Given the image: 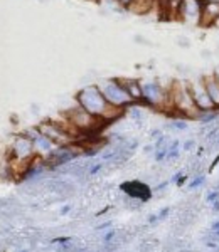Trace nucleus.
Instances as JSON below:
<instances>
[{
  "instance_id": "nucleus-2",
  "label": "nucleus",
  "mask_w": 219,
  "mask_h": 252,
  "mask_svg": "<svg viewBox=\"0 0 219 252\" xmlns=\"http://www.w3.org/2000/svg\"><path fill=\"white\" fill-rule=\"evenodd\" d=\"M66 121L70 123L73 128L76 129V131L79 133H84L88 138L95 136L96 131H100L101 128H105V125H107V121L103 120V118H98L95 115H91L90 111H86L84 108H81L79 104L76 108L70 109V111L66 113Z\"/></svg>"
},
{
  "instance_id": "nucleus-15",
  "label": "nucleus",
  "mask_w": 219,
  "mask_h": 252,
  "mask_svg": "<svg viewBox=\"0 0 219 252\" xmlns=\"http://www.w3.org/2000/svg\"><path fill=\"white\" fill-rule=\"evenodd\" d=\"M187 121L182 120V118H176V120H172V123H170V128L177 129V131H185L187 129Z\"/></svg>"
},
{
  "instance_id": "nucleus-19",
  "label": "nucleus",
  "mask_w": 219,
  "mask_h": 252,
  "mask_svg": "<svg viewBox=\"0 0 219 252\" xmlns=\"http://www.w3.org/2000/svg\"><path fill=\"white\" fill-rule=\"evenodd\" d=\"M211 232L219 235V220H216V222L213 223V225H211Z\"/></svg>"
},
{
  "instance_id": "nucleus-7",
  "label": "nucleus",
  "mask_w": 219,
  "mask_h": 252,
  "mask_svg": "<svg viewBox=\"0 0 219 252\" xmlns=\"http://www.w3.org/2000/svg\"><path fill=\"white\" fill-rule=\"evenodd\" d=\"M201 10H202V0H182L177 19L187 24H199Z\"/></svg>"
},
{
  "instance_id": "nucleus-11",
  "label": "nucleus",
  "mask_w": 219,
  "mask_h": 252,
  "mask_svg": "<svg viewBox=\"0 0 219 252\" xmlns=\"http://www.w3.org/2000/svg\"><path fill=\"white\" fill-rule=\"evenodd\" d=\"M127 9L135 14H148L152 9H157V0H132Z\"/></svg>"
},
{
  "instance_id": "nucleus-24",
  "label": "nucleus",
  "mask_w": 219,
  "mask_h": 252,
  "mask_svg": "<svg viewBox=\"0 0 219 252\" xmlns=\"http://www.w3.org/2000/svg\"><path fill=\"white\" fill-rule=\"evenodd\" d=\"M211 205H213V210H214V212H219V198H218L216 202H213Z\"/></svg>"
},
{
  "instance_id": "nucleus-5",
  "label": "nucleus",
  "mask_w": 219,
  "mask_h": 252,
  "mask_svg": "<svg viewBox=\"0 0 219 252\" xmlns=\"http://www.w3.org/2000/svg\"><path fill=\"white\" fill-rule=\"evenodd\" d=\"M142 89H144V97H142V99H144L145 103H148L150 106L160 108V109L172 108L169 91H165V89L159 86L157 83H147L142 86Z\"/></svg>"
},
{
  "instance_id": "nucleus-13",
  "label": "nucleus",
  "mask_w": 219,
  "mask_h": 252,
  "mask_svg": "<svg viewBox=\"0 0 219 252\" xmlns=\"http://www.w3.org/2000/svg\"><path fill=\"white\" fill-rule=\"evenodd\" d=\"M216 118H219V109L214 108V109H206V111H199L196 120L201 121V123H213Z\"/></svg>"
},
{
  "instance_id": "nucleus-16",
  "label": "nucleus",
  "mask_w": 219,
  "mask_h": 252,
  "mask_svg": "<svg viewBox=\"0 0 219 252\" xmlns=\"http://www.w3.org/2000/svg\"><path fill=\"white\" fill-rule=\"evenodd\" d=\"M169 212H170V209H162L160 212L157 214V215H150V217H148V222H150V223L159 222V220H162V219H164V217H167Z\"/></svg>"
},
{
  "instance_id": "nucleus-4",
  "label": "nucleus",
  "mask_w": 219,
  "mask_h": 252,
  "mask_svg": "<svg viewBox=\"0 0 219 252\" xmlns=\"http://www.w3.org/2000/svg\"><path fill=\"white\" fill-rule=\"evenodd\" d=\"M101 93H103V96L107 97V101L110 104H115V106H127V104H132L133 97L130 96V93L121 86V83L118 79H108L105 81V83H101L100 86Z\"/></svg>"
},
{
  "instance_id": "nucleus-27",
  "label": "nucleus",
  "mask_w": 219,
  "mask_h": 252,
  "mask_svg": "<svg viewBox=\"0 0 219 252\" xmlns=\"http://www.w3.org/2000/svg\"><path fill=\"white\" fill-rule=\"evenodd\" d=\"M216 190H219V184H218V189H216Z\"/></svg>"
},
{
  "instance_id": "nucleus-12",
  "label": "nucleus",
  "mask_w": 219,
  "mask_h": 252,
  "mask_svg": "<svg viewBox=\"0 0 219 252\" xmlns=\"http://www.w3.org/2000/svg\"><path fill=\"white\" fill-rule=\"evenodd\" d=\"M118 81L121 83V86L127 89V91L130 93V96H132L135 101L144 97V89H142V84L137 79H118Z\"/></svg>"
},
{
  "instance_id": "nucleus-21",
  "label": "nucleus",
  "mask_w": 219,
  "mask_h": 252,
  "mask_svg": "<svg viewBox=\"0 0 219 252\" xmlns=\"http://www.w3.org/2000/svg\"><path fill=\"white\" fill-rule=\"evenodd\" d=\"M190 148H194V141H192V140H187V141L184 143V150H185V152H189Z\"/></svg>"
},
{
  "instance_id": "nucleus-26",
  "label": "nucleus",
  "mask_w": 219,
  "mask_h": 252,
  "mask_svg": "<svg viewBox=\"0 0 219 252\" xmlns=\"http://www.w3.org/2000/svg\"><path fill=\"white\" fill-rule=\"evenodd\" d=\"M214 27H218V29H219V17L216 19V22H214Z\"/></svg>"
},
{
  "instance_id": "nucleus-1",
  "label": "nucleus",
  "mask_w": 219,
  "mask_h": 252,
  "mask_svg": "<svg viewBox=\"0 0 219 252\" xmlns=\"http://www.w3.org/2000/svg\"><path fill=\"white\" fill-rule=\"evenodd\" d=\"M76 99H78V104L81 108L90 111L91 115L103 118L107 123L121 115V108L115 106V104H110L98 86H88L81 89L78 96H76Z\"/></svg>"
},
{
  "instance_id": "nucleus-22",
  "label": "nucleus",
  "mask_w": 219,
  "mask_h": 252,
  "mask_svg": "<svg viewBox=\"0 0 219 252\" xmlns=\"http://www.w3.org/2000/svg\"><path fill=\"white\" fill-rule=\"evenodd\" d=\"M113 237H115V230H110V232L105 235V241L110 242V241H113Z\"/></svg>"
},
{
  "instance_id": "nucleus-3",
  "label": "nucleus",
  "mask_w": 219,
  "mask_h": 252,
  "mask_svg": "<svg viewBox=\"0 0 219 252\" xmlns=\"http://www.w3.org/2000/svg\"><path fill=\"white\" fill-rule=\"evenodd\" d=\"M169 94H170V103H172L174 111L179 113L182 116L194 118L196 120L199 109H197L196 103H194L187 83H174Z\"/></svg>"
},
{
  "instance_id": "nucleus-9",
  "label": "nucleus",
  "mask_w": 219,
  "mask_h": 252,
  "mask_svg": "<svg viewBox=\"0 0 219 252\" xmlns=\"http://www.w3.org/2000/svg\"><path fill=\"white\" fill-rule=\"evenodd\" d=\"M218 17H219V0H202L199 26H204V27L214 26Z\"/></svg>"
},
{
  "instance_id": "nucleus-25",
  "label": "nucleus",
  "mask_w": 219,
  "mask_h": 252,
  "mask_svg": "<svg viewBox=\"0 0 219 252\" xmlns=\"http://www.w3.org/2000/svg\"><path fill=\"white\" fill-rule=\"evenodd\" d=\"M214 76H216V79L219 81V67L216 69V71H214Z\"/></svg>"
},
{
  "instance_id": "nucleus-23",
  "label": "nucleus",
  "mask_w": 219,
  "mask_h": 252,
  "mask_svg": "<svg viewBox=\"0 0 219 252\" xmlns=\"http://www.w3.org/2000/svg\"><path fill=\"white\" fill-rule=\"evenodd\" d=\"M116 2H118L121 7H128L130 3H132V0H116Z\"/></svg>"
},
{
  "instance_id": "nucleus-10",
  "label": "nucleus",
  "mask_w": 219,
  "mask_h": 252,
  "mask_svg": "<svg viewBox=\"0 0 219 252\" xmlns=\"http://www.w3.org/2000/svg\"><path fill=\"white\" fill-rule=\"evenodd\" d=\"M204 81V86H206V91L209 93L211 99H213L214 106L219 109V81L216 79V76L211 74V76H206V78H202Z\"/></svg>"
},
{
  "instance_id": "nucleus-18",
  "label": "nucleus",
  "mask_w": 219,
  "mask_h": 252,
  "mask_svg": "<svg viewBox=\"0 0 219 252\" xmlns=\"http://www.w3.org/2000/svg\"><path fill=\"white\" fill-rule=\"evenodd\" d=\"M218 198H219V190H213V192H209L206 195V202H208V204H213V202H216Z\"/></svg>"
},
{
  "instance_id": "nucleus-20",
  "label": "nucleus",
  "mask_w": 219,
  "mask_h": 252,
  "mask_svg": "<svg viewBox=\"0 0 219 252\" xmlns=\"http://www.w3.org/2000/svg\"><path fill=\"white\" fill-rule=\"evenodd\" d=\"M101 166H103V165H101V163H96V165H93V166H91V170H90V173H91V175H96V173H98L100 170H101Z\"/></svg>"
},
{
  "instance_id": "nucleus-6",
  "label": "nucleus",
  "mask_w": 219,
  "mask_h": 252,
  "mask_svg": "<svg viewBox=\"0 0 219 252\" xmlns=\"http://www.w3.org/2000/svg\"><path fill=\"white\" fill-rule=\"evenodd\" d=\"M189 88H190V94H192V99L196 103V106L199 111H206V109H214L213 99H211L209 93L206 91V86H204V81L197 79L194 83H189Z\"/></svg>"
},
{
  "instance_id": "nucleus-14",
  "label": "nucleus",
  "mask_w": 219,
  "mask_h": 252,
  "mask_svg": "<svg viewBox=\"0 0 219 252\" xmlns=\"http://www.w3.org/2000/svg\"><path fill=\"white\" fill-rule=\"evenodd\" d=\"M179 152H181V143L179 141H172L169 145V152H167V158L169 160H176L179 157Z\"/></svg>"
},
{
  "instance_id": "nucleus-17",
  "label": "nucleus",
  "mask_w": 219,
  "mask_h": 252,
  "mask_svg": "<svg viewBox=\"0 0 219 252\" xmlns=\"http://www.w3.org/2000/svg\"><path fill=\"white\" fill-rule=\"evenodd\" d=\"M206 182V177L204 175H197L196 178H194V180H190V184H189V189L190 190H194V189H199V187L204 184Z\"/></svg>"
},
{
  "instance_id": "nucleus-8",
  "label": "nucleus",
  "mask_w": 219,
  "mask_h": 252,
  "mask_svg": "<svg viewBox=\"0 0 219 252\" xmlns=\"http://www.w3.org/2000/svg\"><path fill=\"white\" fill-rule=\"evenodd\" d=\"M121 192H125L128 197L132 198H137V200H142V202H147L152 195V190L148 189V185L142 184L139 180H133V182H125L121 184Z\"/></svg>"
}]
</instances>
